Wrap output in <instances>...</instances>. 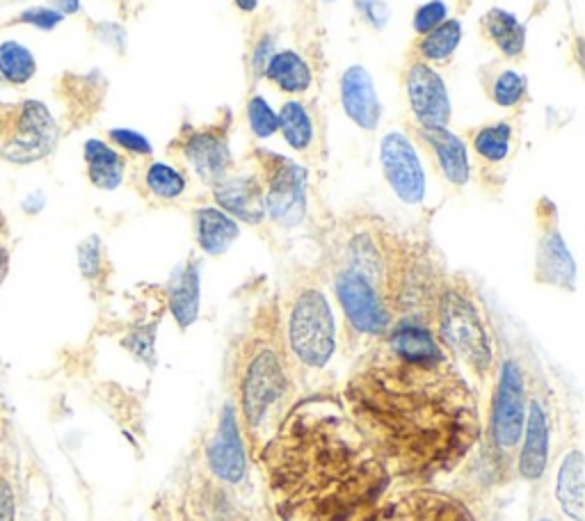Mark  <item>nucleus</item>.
<instances>
[{"label": "nucleus", "mask_w": 585, "mask_h": 521, "mask_svg": "<svg viewBox=\"0 0 585 521\" xmlns=\"http://www.w3.org/2000/svg\"><path fill=\"white\" fill-rule=\"evenodd\" d=\"M208 464H211L215 476L227 480V483H238L245 476V451L243 442H240L238 419L231 407L224 410L218 437L208 448Z\"/></svg>", "instance_id": "dca6fc26"}, {"label": "nucleus", "mask_w": 585, "mask_h": 521, "mask_svg": "<svg viewBox=\"0 0 585 521\" xmlns=\"http://www.w3.org/2000/svg\"><path fill=\"white\" fill-rule=\"evenodd\" d=\"M108 138L115 142L119 149H124L128 154L135 156H151V151H154L149 138H144L138 131H131V128H112Z\"/></svg>", "instance_id": "f704fd0d"}, {"label": "nucleus", "mask_w": 585, "mask_h": 521, "mask_svg": "<svg viewBox=\"0 0 585 521\" xmlns=\"http://www.w3.org/2000/svg\"><path fill=\"white\" fill-rule=\"evenodd\" d=\"M327 3H334V0H327Z\"/></svg>", "instance_id": "37998d69"}, {"label": "nucleus", "mask_w": 585, "mask_h": 521, "mask_svg": "<svg viewBox=\"0 0 585 521\" xmlns=\"http://www.w3.org/2000/svg\"><path fill=\"white\" fill-rule=\"evenodd\" d=\"M350 521H476L474 515L453 496L435 490H407L375 506Z\"/></svg>", "instance_id": "6e6552de"}, {"label": "nucleus", "mask_w": 585, "mask_h": 521, "mask_svg": "<svg viewBox=\"0 0 585 521\" xmlns=\"http://www.w3.org/2000/svg\"><path fill=\"white\" fill-rule=\"evenodd\" d=\"M384 336L346 384V410L391 476L435 478L476 446L478 398L419 318L398 320Z\"/></svg>", "instance_id": "f257e3e1"}, {"label": "nucleus", "mask_w": 585, "mask_h": 521, "mask_svg": "<svg viewBox=\"0 0 585 521\" xmlns=\"http://www.w3.org/2000/svg\"><path fill=\"white\" fill-rule=\"evenodd\" d=\"M535 277L544 284L567 288L572 291L576 282V266L570 250H567L563 236L554 222L547 224L542 231L538 245V266H535Z\"/></svg>", "instance_id": "f3484780"}, {"label": "nucleus", "mask_w": 585, "mask_h": 521, "mask_svg": "<svg viewBox=\"0 0 585 521\" xmlns=\"http://www.w3.org/2000/svg\"><path fill=\"white\" fill-rule=\"evenodd\" d=\"M263 76H268L270 83H275L279 90L288 94L307 92L311 80H314L307 60L295 51H279L272 55Z\"/></svg>", "instance_id": "5701e85b"}, {"label": "nucleus", "mask_w": 585, "mask_h": 521, "mask_svg": "<svg viewBox=\"0 0 585 521\" xmlns=\"http://www.w3.org/2000/svg\"><path fill=\"white\" fill-rule=\"evenodd\" d=\"M524 448L519 455V471L526 480L542 478L549 460V423L540 403H531L524 428Z\"/></svg>", "instance_id": "6ab92c4d"}, {"label": "nucleus", "mask_w": 585, "mask_h": 521, "mask_svg": "<svg viewBox=\"0 0 585 521\" xmlns=\"http://www.w3.org/2000/svg\"><path fill=\"white\" fill-rule=\"evenodd\" d=\"M448 16V7L444 0H430V3L421 5L414 14V30L419 35H428L430 30H435L439 23H444Z\"/></svg>", "instance_id": "473e14b6"}, {"label": "nucleus", "mask_w": 585, "mask_h": 521, "mask_svg": "<svg viewBox=\"0 0 585 521\" xmlns=\"http://www.w3.org/2000/svg\"><path fill=\"white\" fill-rule=\"evenodd\" d=\"M238 398L240 414H243L245 428L250 435L268 419L272 407L288 389V373L284 350L279 346L277 330H263L259 327L240 350L238 357Z\"/></svg>", "instance_id": "7ed1b4c3"}, {"label": "nucleus", "mask_w": 585, "mask_h": 521, "mask_svg": "<svg viewBox=\"0 0 585 521\" xmlns=\"http://www.w3.org/2000/svg\"><path fill=\"white\" fill-rule=\"evenodd\" d=\"M0 521H14V492L3 478H0Z\"/></svg>", "instance_id": "58836bf2"}, {"label": "nucleus", "mask_w": 585, "mask_h": 521, "mask_svg": "<svg viewBox=\"0 0 585 521\" xmlns=\"http://www.w3.org/2000/svg\"><path fill=\"white\" fill-rule=\"evenodd\" d=\"M407 99L421 128H446L451 119V96L444 78L428 62L416 60L405 76Z\"/></svg>", "instance_id": "f8f14e48"}, {"label": "nucleus", "mask_w": 585, "mask_h": 521, "mask_svg": "<svg viewBox=\"0 0 585 521\" xmlns=\"http://www.w3.org/2000/svg\"><path fill=\"white\" fill-rule=\"evenodd\" d=\"M556 496L560 508L574 521H583V453L574 448L560 464Z\"/></svg>", "instance_id": "393cba45"}, {"label": "nucleus", "mask_w": 585, "mask_h": 521, "mask_svg": "<svg viewBox=\"0 0 585 521\" xmlns=\"http://www.w3.org/2000/svg\"><path fill=\"white\" fill-rule=\"evenodd\" d=\"M341 106L352 124L362 131H375L382 119V106L373 76L366 67H348L341 76Z\"/></svg>", "instance_id": "4468645a"}, {"label": "nucleus", "mask_w": 585, "mask_h": 521, "mask_svg": "<svg viewBox=\"0 0 585 521\" xmlns=\"http://www.w3.org/2000/svg\"><path fill=\"white\" fill-rule=\"evenodd\" d=\"M147 186L160 199H176L186 192V176L167 163H151L147 170Z\"/></svg>", "instance_id": "c756f323"}, {"label": "nucleus", "mask_w": 585, "mask_h": 521, "mask_svg": "<svg viewBox=\"0 0 585 521\" xmlns=\"http://www.w3.org/2000/svg\"><path fill=\"white\" fill-rule=\"evenodd\" d=\"M5 268H7V252L5 247H0V279L5 275Z\"/></svg>", "instance_id": "79ce46f5"}, {"label": "nucleus", "mask_w": 585, "mask_h": 521, "mask_svg": "<svg viewBox=\"0 0 585 521\" xmlns=\"http://www.w3.org/2000/svg\"><path fill=\"white\" fill-rule=\"evenodd\" d=\"M181 149L192 170L206 183L222 181L231 170V149L227 135L220 133L218 128L190 131L183 138Z\"/></svg>", "instance_id": "ddd939ff"}, {"label": "nucleus", "mask_w": 585, "mask_h": 521, "mask_svg": "<svg viewBox=\"0 0 585 521\" xmlns=\"http://www.w3.org/2000/svg\"><path fill=\"white\" fill-rule=\"evenodd\" d=\"M483 28L487 37L492 39L494 46L506 55V58H517L524 53L526 46V28L512 12L494 7V10L483 16Z\"/></svg>", "instance_id": "b1692460"}, {"label": "nucleus", "mask_w": 585, "mask_h": 521, "mask_svg": "<svg viewBox=\"0 0 585 521\" xmlns=\"http://www.w3.org/2000/svg\"><path fill=\"white\" fill-rule=\"evenodd\" d=\"M53 3H55V10H58L62 16L80 12V0H53Z\"/></svg>", "instance_id": "ea45409f"}, {"label": "nucleus", "mask_w": 585, "mask_h": 521, "mask_svg": "<svg viewBox=\"0 0 585 521\" xmlns=\"http://www.w3.org/2000/svg\"><path fill=\"white\" fill-rule=\"evenodd\" d=\"M528 90L526 78L515 69H503L499 78L494 80V101L499 103L501 108H515L524 101Z\"/></svg>", "instance_id": "7c9ffc66"}, {"label": "nucleus", "mask_w": 585, "mask_h": 521, "mask_svg": "<svg viewBox=\"0 0 585 521\" xmlns=\"http://www.w3.org/2000/svg\"><path fill=\"white\" fill-rule=\"evenodd\" d=\"M462 42V23L458 19H446L435 30L423 35L419 42V53L428 62H444L458 51Z\"/></svg>", "instance_id": "cd10ccee"}, {"label": "nucleus", "mask_w": 585, "mask_h": 521, "mask_svg": "<svg viewBox=\"0 0 585 521\" xmlns=\"http://www.w3.org/2000/svg\"><path fill=\"white\" fill-rule=\"evenodd\" d=\"M37 74V60L28 46L14 39L0 44V78L10 85H26Z\"/></svg>", "instance_id": "bb28decb"}, {"label": "nucleus", "mask_w": 585, "mask_h": 521, "mask_svg": "<svg viewBox=\"0 0 585 521\" xmlns=\"http://www.w3.org/2000/svg\"><path fill=\"white\" fill-rule=\"evenodd\" d=\"M279 133L295 151H304L314 142V119L300 101H288L279 110Z\"/></svg>", "instance_id": "a878e982"}, {"label": "nucleus", "mask_w": 585, "mask_h": 521, "mask_svg": "<svg viewBox=\"0 0 585 521\" xmlns=\"http://www.w3.org/2000/svg\"><path fill=\"white\" fill-rule=\"evenodd\" d=\"M421 138L432 149L446 179L453 186H464L471 176V165L460 135L448 131V128H421Z\"/></svg>", "instance_id": "a211bd4d"}, {"label": "nucleus", "mask_w": 585, "mask_h": 521, "mask_svg": "<svg viewBox=\"0 0 585 521\" xmlns=\"http://www.w3.org/2000/svg\"><path fill=\"white\" fill-rule=\"evenodd\" d=\"M213 197L220 211L247 224H259L266 218V202H263V183L259 176H224L213 183Z\"/></svg>", "instance_id": "2eb2a0df"}, {"label": "nucleus", "mask_w": 585, "mask_h": 521, "mask_svg": "<svg viewBox=\"0 0 585 521\" xmlns=\"http://www.w3.org/2000/svg\"><path fill=\"white\" fill-rule=\"evenodd\" d=\"M62 21H64V16L55 10V7H30V10L21 12L14 19V23H26V26H32L44 32L55 30Z\"/></svg>", "instance_id": "72a5a7b5"}, {"label": "nucleus", "mask_w": 585, "mask_h": 521, "mask_svg": "<svg viewBox=\"0 0 585 521\" xmlns=\"http://www.w3.org/2000/svg\"><path fill=\"white\" fill-rule=\"evenodd\" d=\"M510 140L512 126L508 122L487 124L474 135V149L487 163H501L510 154Z\"/></svg>", "instance_id": "c85d7f7f"}, {"label": "nucleus", "mask_w": 585, "mask_h": 521, "mask_svg": "<svg viewBox=\"0 0 585 521\" xmlns=\"http://www.w3.org/2000/svg\"><path fill=\"white\" fill-rule=\"evenodd\" d=\"M259 460L284 521H350L394 478L350 414L325 396L295 405Z\"/></svg>", "instance_id": "f03ea898"}, {"label": "nucleus", "mask_w": 585, "mask_h": 521, "mask_svg": "<svg viewBox=\"0 0 585 521\" xmlns=\"http://www.w3.org/2000/svg\"><path fill=\"white\" fill-rule=\"evenodd\" d=\"M526 423V389L524 375L517 362H506L501 368V380L496 387L492 410V442L499 451L508 453L517 448L524 435Z\"/></svg>", "instance_id": "9b49d317"}, {"label": "nucleus", "mask_w": 585, "mask_h": 521, "mask_svg": "<svg viewBox=\"0 0 585 521\" xmlns=\"http://www.w3.org/2000/svg\"><path fill=\"white\" fill-rule=\"evenodd\" d=\"M234 3H236L238 10H243V12H254V10H256V5H259V0H234Z\"/></svg>", "instance_id": "a19ab883"}, {"label": "nucleus", "mask_w": 585, "mask_h": 521, "mask_svg": "<svg viewBox=\"0 0 585 521\" xmlns=\"http://www.w3.org/2000/svg\"><path fill=\"white\" fill-rule=\"evenodd\" d=\"M78 266H80V272L87 279H94L96 275L101 272V243L99 238L92 236L87 238L83 245L78 247Z\"/></svg>", "instance_id": "c9c22d12"}, {"label": "nucleus", "mask_w": 585, "mask_h": 521, "mask_svg": "<svg viewBox=\"0 0 585 521\" xmlns=\"http://www.w3.org/2000/svg\"><path fill=\"white\" fill-rule=\"evenodd\" d=\"M380 163L384 179L405 204H421L426 197V172L416 154L414 142L405 133L391 131L380 142Z\"/></svg>", "instance_id": "9d476101"}, {"label": "nucleus", "mask_w": 585, "mask_h": 521, "mask_svg": "<svg viewBox=\"0 0 585 521\" xmlns=\"http://www.w3.org/2000/svg\"><path fill=\"white\" fill-rule=\"evenodd\" d=\"M195 231H197V243L202 247V252L211 256H220L236 243L240 236L238 222L227 215L220 208H199L195 213Z\"/></svg>", "instance_id": "412c9836"}, {"label": "nucleus", "mask_w": 585, "mask_h": 521, "mask_svg": "<svg viewBox=\"0 0 585 521\" xmlns=\"http://www.w3.org/2000/svg\"><path fill=\"white\" fill-rule=\"evenodd\" d=\"M83 154L92 186L99 190H117L122 186L126 163L119 156V151L112 149L103 140H87Z\"/></svg>", "instance_id": "4be33fe9"}, {"label": "nucleus", "mask_w": 585, "mask_h": 521, "mask_svg": "<svg viewBox=\"0 0 585 521\" xmlns=\"http://www.w3.org/2000/svg\"><path fill=\"white\" fill-rule=\"evenodd\" d=\"M336 295L343 307V314L357 332L368 336H384L391 327L389 304L366 277L355 270H341L336 277Z\"/></svg>", "instance_id": "1a4fd4ad"}, {"label": "nucleus", "mask_w": 585, "mask_h": 521, "mask_svg": "<svg viewBox=\"0 0 585 521\" xmlns=\"http://www.w3.org/2000/svg\"><path fill=\"white\" fill-rule=\"evenodd\" d=\"M58 138V122L42 101L28 99L0 108V156L10 163H37L51 154Z\"/></svg>", "instance_id": "39448f33"}, {"label": "nucleus", "mask_w": 585, "mask_h": 521, "mask_svg": "<svg viewBox=\"0 0 585 521\" xmlns=\"http://www.w3.org/2000/svg\"><path fill=\"white\" fill-rule=\"evenodd\" d=\"M261 165L266 174V188H263L266 215L284 229L298 227L307 215V170L295 160L277 154H266Z\"/></svg>", "instance_id": "0eeeda50"}, {"label": "nucleus", "mask_w": 585, "mask_h": 521, "mask_svg": "<svg viewBox=\"0 0 585 521\" xmlns=\"http://www.w3.org/2000/svg\"><path fill=\"white\" fill-rule=\"evenodd\" d=\"M435 318L439 343L444 350H451L455 359H460L471 373L485 380L492 371L494 350L490 332H487L474 298L458 286H446L437 295Z\"/></svg>", "instance_id": "20e7f679"}, {"label": "nucleus", "mask_w": 585, "mask_h": 521, "mask_svg": "<svg viewBox=\"0 0 585 521\" xmlns=\"http://www.w3.org/2000/svg\"><path fill=\"white\" fill-rule=\"evenodd\" d=\"M167 302L179 327H190L199 316V266L195 259L174 270L167 286Z\"/></svg>", "instance_id": "aec40b11"}, {"label": "nucleus", "mask_w": 585, "mask_h": 521, "mask_svg": "<svg viewBox=\"0 0 585 521\" xmlns=\"http://www.w3.org/2000/svg\"><path fill=\"white\" fill-rule=\"evenodd\" d=\"M247 122H250L252 133L256 138H270V135L279 133V117L277 112L270 108V103L263 96H252L247 103Z\"/></svg>", "instance_id": "2f4dec72"}, {"label": "nucleus", "mask_w": 585, "mask_h": 521, "mask_svg": "<svg viewBox=\"0 0 585 521\" xmlns=\"http://www.w3.org/2000/svg\"><path fill=\"white\" fill-rule=\"evenodd\" d=\"M357 10L364 14V19L371 23L375 30H382L389 23V5L384 0H355Z\"/></svg>", "instance_id": "e433bc0d"}, {"label": "nucleus", "mask_w": 585, "mask_h": 521, "mask_svg": "<svg viewBox=\"0 0 585 521\" xmlns=\"http://www.w3.org/2000/svg\"><path fill=\"white\" fill-rule=\"evenodd\" d=\"M542 521H551V519H542Z\"/></svg>", "instance_id": "c03bdc74"}, {"label": "nucleus", "mask_w": 585, "mask_h": 521, "mask_svg": "<svg viewBox=\"0 0 585 521\" xmlns=\"http://www.w3.org/2000/svg\"><path fill=\"white\" fill-rule=\"evenodd\" d=\"M275 48H277V39L272 35H263L259 42H256L254 55H252V71H254L256 78L263 76V71H266L270 58L277 53Z\"/></svg>", "instance_id": "4c0bfd02"}, {"label": "nucleus", "mask_w": 585, "mask_h": 521, "mask_svg": "<svg viewBox=\"0 0 585 521\" xmlns=\"http://www.w3.org/2000/svg\"><path fill=\"white\" fill-rule=\"evenodd\" d=\"M288 346L309 368H323L336 346V325L330 302L318 288H304L295 295L288 316Z\"/></svg>", "instance_id": "423d86ee"}, {"label": "nucleus", "mask_w": 585, "mask_h": 521, "mask_svg": "<svg viewBox=\"0 0 585 521\" xmlns=\"http://www.w3.org/2000/svg\"><path fill=\"white\" fill-rule=\"evenodd\" d=\"M0 224H3V220H0Z\"/></svg>", "instance_id": "a18cd8bd"}]
</instances>
